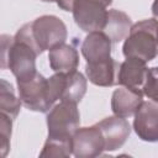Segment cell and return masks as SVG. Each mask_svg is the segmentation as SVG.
Returning <instances> with one entry per match:
<instances>
[{
  "label": "cell",
  "mask_w": 158,
  "mask_h": 158,
  "mask_svg": "<svg viewBox=\"0 0 158 158\" xmlns=\"http://www.w3.org/2000/svg\"><path fill=\"white\" fill-rule=\"evenodd\" d=\"M57 5L64 10V11H73V6H74V2L75 0H56Z\"/></svg>",
  "instance_id": "obj_21"
},
{
  "label": "cell",
  "mask_w": 158,
  "mask_h": 158,
  "mask_svg": "<svg viewBox=\"0 0 158 158\" xmlns=\"http://www.w3.org/2000/svg\"><path fill=\"white\" fill-rule=\"evenodd\" d=\"M142 93L152 101L158 102V67L148 68Z\"/></svg>",
  "instance_id": "obj_19"
},
{
  "label": "cell",
  "mask_w": 158,
  "mask_h": 158,
  "mask_svg": "<svg viewBox=\"0 0 158 158\" xmlns=\"http://www.w3.org/2000/svg\"><path fill=\"white\" fill-rule=\"evenodd\" d=\"M19 98L25 107L31 111L47 112L52 109L48 99L47 90V78H44L38 72L30 79L17 81Z\"/></svg>",
  "instance_id": "obj_7"
},
{
  "label": "cell",
  "mask_w": 158,
  "mask_h": 158,
  "mask_svg": "<svg viewBox=\"0 0 158 158\" xmlns=\"http://www.w3.org/2000/svg\"><path fill=\"white\" fill-rule=\"evenodd\" d=\"M98 126L102 132L105 139V151L107 152L121 148L131 133L128 121L116 115L101 120L98 122Z\"/></svg>",
  "instance_id": "obj_10"
},
{
  "label": "cell",
  "mask_w": 158,
  "mask_h": 158,
  "mask_svg": "<svg viewBox=\"0 0 158 158\" xmlns=\"http://www.w3.org/2000/svg\"><path fill=\"white\" fill-rule=\"evenodd\" d=\"M152 14H153V17L156 20H158V0H154V2L152 5Z\"/></svg>",
  "instance_id": "obj_22"
},
{
  "label": "cell",
  "mask_w": 158,
  "mask_h": 158,
  "mask_svg": "<svg viewBox=\"0 0 158 158\" xmlns=\"http://www.w3.org/2000/svg\"><path fill=\"white\" fill-rule=\"evenodd\" d=\"M158 20L148 19L132 25L125 40L122 52L126 58L151 62L158 56Z\"/></svg>",
  "instance_id": "obj_3"
},
{
  "label": "cell",
  "mask_w": 158,
  "mask_h": 158,
  "mask_svg": "<svg viewBox=\"0 0 158 158\" xmlns=\"http://www.w3.org/2000/svg\"><path fill=\"white\" fill-rule=\"evenodd\" d=\"M12 121L6 115L0 114V148H1V156L5 157L10 149V137H11V128H12Z\"/></svg>",
  "instance_id": "obj_20"
},
{
  "label": "cell",
  "mask_w": 158,
  "mask_h": 158,
  "mask_svg": "<svg viewBox=\"0 0 158 158\" xmlns=\"http://www.w3.org/2000/svg\"><path fill=\"white\" fill-rule=\"evenodd\" d=\"M21 100L17 99L14 93V88L5 79L0 80V114L6 115L11 120H15L20 112Z\"/></svg>",
  "instance_id": "obj_17"
},
{
  "label": "cell",
  "mask_w": 158,
  "mask_h": 158,
  "mask_svg": "<svg viewBox=\"0 0 158 158\" xmlns=\"http://www.w3.org/2000/svg\"><path fill=\"white\" fill-rule=\"evenodd\" d=\"M157 36H158V31H157Z\"/></svg>",
  "instance_id": "obj_24"
},
{
  "label": "cell",
  "mask_w": 158,
  "mask_h": 158,
  "mask_svg": "<svg viewBox=\"0 0 158 158\" xmlns=\"http://www.w3.org/2000/svg\"><path fill=\"white\" fill-rule=\"evenodd\" d=\"M133 130L146 142H158V102L143 101L135 114Z\"/></svg>",
  "instance_id": "obj_9"
},
{
  "label": "cell",
  "mask_w": 158,
  "mask_h": 158,
  "mask_svg": "<svg viewBox=\"0 0 158 158\" xmlns=\"http://www.w3.org/2000/svg\"><path fill=\"white\" fill-rule=\"evenodd\" d=\"M47 90L52 106L57 100L78 104L86 93V79L78 70L56 73L47 79Z\"/></svg>",
  "instance_id": "obj_4"
},
{
  "label": "cell",
  "mask_w": 158,
  "mask_h": 158,
  "mask_svg": "<svg viewBox=\"0 0 158 158\" xmlns=\"http://www.w3.org/2000/svg\"><path fill=\"white\" fill-rule=\"evenodd\" d=\"M36 49L23 40L1 36V68H9L16 81H22L32 78L36 70Z\"/></svg>",
  "instance_id": "obj_2"
},
{
  "label": "cell",
  "mask_w": 158,
  "mask_h": 158,
  "mask_svg": "<svg viewBox=\"0 0 158 158\" xmlns=\"http://www.w3.org/2000/svg\"><path fill=\"white\" fill-rule=\"evenodd\" d=\"M80 125V114L77 102L60 101L52 106L47 115L48 137L72 138Z\"/></svg>",
  "instance_id": "obj_5"
},
{
  "label": "cell",
  "mask_w": 158,
  "mask_h": 158,
  "mask_svg": "<svg viewBox=\"0 0 158 158\" xmlns=\"http://www.w3.org/2000/svg\"><path fill=\"white\" fill-rule=\"evenodd\" d=\"M112 41L104 31H93L81 43V54L86 63H96L111 57Z\"/></svg>",
  "instance_id": "obj_12"
},
{
  "label": "cell",
  "mask_w": 158,
  "mask_h": 158,
  "mask_svg": "<svg viewBox=\"0 0 158 158\" xmlns=\"http://www.w3.org/2000/svg\"><path fill=\"white\" fill-rule=\"evenodd\" d=\"M131 27V19L125 12L112 9L107 12V21L102 31L110 37L112 42H120L128 36Z\"/></svg>",
  "instance_id": "obj_16"
},
{
  "label": "cell",
  "mask_w": 158,
  "mask_h": 158,
  "mask_svg": "<svg viewBox=\"0 0 158 158\" xmlns=\"http://www.w3.org/2000/svg\"><path fill=\"white\" fill-rule=\"evenodd\" d=\"M51 69L56 73H72L79 65V53L70 46L62 43L52 48L48 53Z\"/></svg>",
  "instance_id": "obj_15"
},
{
  "label": "cell",
  "mask_w": 158,
  "mask_h": 158,
  "mask_svg": "<svg viewBox=\"0 0 158 158\" xmlns=\"http://www.w3.org/2000/svg\"><path fill=\"white\" fill-rule=\"evenodd\" d=\"M73 154L72 138H53L48 137L40 157H70Z\"/></svg>",
  "instance_id": "obj_18"
},
{
  "label": "cell",
  "mask_w": 158,
  "mask_h": 158,
  "mask_svg": "<svg viewBox=\"0 0 158 158\" xmlns=\"http://www.w3.org/2000/svg\"><path fill=\"white\" fill-rule=\"evenodd\" d=\"M118 64L110 57L96 63H86L85 73L90 83L98 86H114L117 84Z\"/></svg>",
  "instance_id": "obj_14"
},
{
  "label": "cell",
  "mask_w": 158,
  "mask_h": 158,
  "mask_svg": "<svg viewBox=\"0 0 158 158\" xmlns=\"http://www.w3.org/2000/svg\"><path fill=\"white\" fill-rule=\"evenodd\" d=\"M147 70L148 68L146 67V62L137 58H126V60L118 67L117 84L126 88L142 90L147 77Z\"/></svg>",
  "instance_id": "obj_13"
},
{
  "label": "cell",
  "mask_w": 158,
  "mask_h": 158,
  "mask_svg": "<svg viewBox=\"0 0 158 158\" xmlns=\"http://www.w3.org/2000/svg\"><path fill=\"white\" fill-rule=\"evenodd\" d=\"M142 102H143L142 90L122 86L112 93L111 110L116 116L126 118L133 116Z\"/></svg>",
  "instance_id": "obj_11"
},
{
  "label": "cell",
  "mask_w": 158,
  "mask_h": 158,
  "mask_svg": "<svg viewBox=\"0 0 158 158\" xmlns=\"http://www.w3.org/2000/svg\"><path fill=\"white\" fill-rule=\"evenodd\" d=\"M68 36L64 22L54 15H43L33 20L32 22L25 23L19 28L15 37L30 43L38 56L44 51L65 42Z\"/></svg>",
  "instance_id": "obj_1"
},
{
  "label": "cell",
  "mask_w": 158,
  "mask_h": 158,
  "mask_svg": "<svg viewBox=\"0 0 158 158\" xmlns=\"http://www.w3.org/2000/svg\"><path fill=\"white\" fill-rule=\"evenodd\" d=\"M112 0H75L73 6V17L84 32L102 31L107 21L106 7Z\"/></svg>",
  "instance_id": "obj_6"
},
{
  "label": "cell",
  "mask_w": 158,
  "mask_h": 158,
  "mask_svg": "<svg viewBox=\"0 0 158 158\" xmlns=\"http://www.w3.org/2000/svg\"><path fill=\"white\" fill-rule=\"evenodd\" d=\"M73 156L77 158H94L105 151V139L98 123L81 127L72 137Z\"/></svg>",
  "instance_id": "obj_8"
},
{
  "label": "cell",
  "mask_w": 158,
  "mask_h": 158,
  "mask_svg": "<svg viewBox=\"0 0 158 158\" xmlns=\"http://www.w3.org/2000/svg\"><path fill=\"white\" fill-rule=\"evenodd\" d=\"M41 1H44V2H53V1H56V0H41Z\"/></svg>",
  "instance_id": "obj_23"
}]
</instances>
